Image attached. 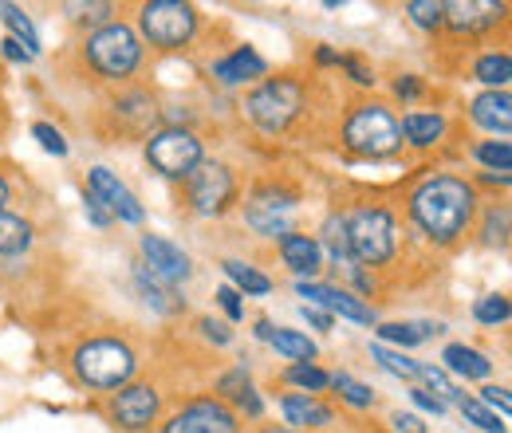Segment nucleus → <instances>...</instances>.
Instances as JSON below:
<instances>
[{
    "label": "nucleus",
    "instance_id": "obj_45",
    "mask_svg": "<svg viewBox=\"0 0 512 433\" xmlns=\"http://www.w3.org/2000/svg\"><path fill=\"white\" fill-rule=\"evenodd\" d=\"M201 331H205V339H213V343H229V327H225V323L201 319Z\"/></svg>",
    "mask_w": 512,
    "mask_h": 433
},
{
    "label": "nucleus",
    "instance_id": "obj_19",
    "mask_svg": "<svg viewBox=\"0 0 512 433\" xmlns=\"http://www.w3.org/2000/svg\"><path fill=\"white\" fill-rule=\"evenodd\" d=\"M284 418H288L292 426H308V430L331 426V410L320 406L316 398H308V394H288V398H284Z\"/></svg>",
    "mask_w": 512,
    "mask_h": 433
},
{
    "label": "nucleus",
    "instance_id": "obj_10",
    "mask_svg": "<svg viewBox=\"0 0 512 433\" xmlns=\"http://www.w3.org/2000/svg\"><path fill=\"white\" fill-rule=\"evenodd\" d=\"M162 433H237V418L221 402L201 398V402L186 406L178 418H170V426Z\"/></svg>",
    "mask_w": 512,
    "mask_h": 433
},
{
    "label": "nucleus",
    "instance_id": "obj_12",
    "mask_svg": "<svg viewBox=\"0 0 512 433\" xmlns=\"http://www.w3.org/2000/svg\"><path fill=\"white\" fill-rule=\"evenodd\" d=\"M91 193H95L103 205H111L115 217H123V221H130V225L142 221V205H138V197H134V193H130L107 166H95V170H91Z\"/></svg>",
    "mask_w": 512,
    "mask_h": 433
},
{
    "label": "nucleus",
    "instance_id": "obj_49",
    "mask_svg": "<svg viewBox=\"0 0 512 433\" xmlns=\"http://www.w3.org/2000/svg\"><path fill=\"white\" fill-rule=\"evenodd\" d=\"M418 91H422L418 79H398V83H394V95H398V99H414Z\"/></svg>",
    "mask_w": 512,
    "mask_h": 433
},
{
    "label": "nucleus",
    "instance_id": "obj_52",
    "mask_svg": "<svg viewBox=\"0 0 512 433\" xmlns=\"http://www.w3.org/2000/svg\"><path fill=\"white\" fill-rule=\"evenodd\" d=\"M256 335H260V339H268V335H272V323H268V319H260V323H256Z\"/></svg>",
    "mask_w": 512,
    "mask_h": 433
},
{
    "label": "nucleus",
    "instance_id": "obj_32",
    "mask_svg": "<svg viewBox=\"0 0 512 433\" xmlns=\"http://www.w3.org/2000/svg\"><path fill=\"white\" fill-rule=\"evenodd\" d=\"M331 386H335V390H339V394H343L351 406H359V410H367V406L375 402V394H371L363 382H355L351 374H335V378H331Z\"/></svg>",
    "mask_w": 512,
    "mask_h": 433
},
{
    "label": "nucleus",
    "instance_id": "obj_30",
    "mask_svg": "<svg viewBox=\"0 0 512 433\" xmlns=\"http://www.w3.org/2000/svg\"><path fill=\"white\" fill-rule=\"evenodd\" d=\"M225 272H229V280H237L245 292H253V296H264L272 284H268V276H260L253 272L249 264H241V260H225Z\"/></svg>",
    "mask_w": 512,
    "mask_h": 433
},
{
    "label": "nucleus",
    "instance_id": "obj_6",
    "mask_svg": "<svg viewBox=\"0 0 512 433\" xmlns=\"http://www.w3.org/2000/svg\"><path fill=\"white\" fill-rule=\"evenodd\" d=\"M351 237V256L367 264H386L394 256V221L386 209H355L347 221Z\"/></svg>",
    "mask_w": 512,
    "mask_h": 433
},
{
    "label": "nucleus",
    "instance_id": "obj_2",
    "mask_svg": "<svg viewBox=\"0 0 512 433\" xmlns=\"http://www.w3.org/2000/svg\"><path fill=\"white\" fill-rule=\"evenodd\" d=\"M75 374L95 390H119L134 374V355L115 339H95L75 351Z\"/></svg>",
    "mask_w": 512,
    "mask_h": 433
},
{
    "label": "nucleus",
    "instance_id": "obj_35",
    "mask_svg": "<svg viewBox=\"0 0 512 433\" xmlns=\"http://www.w3.org/2000/svg\"><path fill=\"white\" fill-rule=\"evenodd\" d=\"M473 315H477L481 323H489V327L509 323V300H505V296H485V300L473 304Z\"/></svg>",
    "mask_w": 512,
    "mask_h": 433
},
{
    "label": "nucleus",
    "instance_id": "obj_50",
    "mask_svg": "<svg viewBox=\"0 0 512 433\" xmlns=\"http://www.w3.org/2000/svg\"><path fill=\"white\" fill-rule=\"evenodd\" d=\"M339 63H343V67L355 75V83H363V87H367V83H375V79H371V71H367V67H359L355 60H339Z\"/></svg>",
    "mask_w": 512,
    "mask_h": 433
},
{
    "label": "nucleus",
    "instance_id": "obj_43",
    "mask_svg": "<svg viewBox=\"0 0 512 433\" xmlns=\"http://www.w3.org/2000/svg\"><path fill=\"white\" fill-rule=\"evenodd\" d=\"M217 300H221V308H225V315H229V319H241V315H245V308H241V296H237L233 288H217Z\"/></svg>",
    "mask_w": 512,
    "mask_h": 433
},
{
    "label": "nucleus",
    "instance_id": "obj_33",
    "mask_svg": "<svg viewBox=\"0 0 512 433\" xmlns=\"http://www.w3.org/2000/svg\"><path fill=\"white\" fill-rule=\"evenodd\" d=\"M477 158H481L485 166H493V170H501V174L509 178V170H512V146L509 142H481V146H477Z\"/></svg>",
    "mask_w": 512,
    "mask_h": 433
},
{
    "label": "nucleus",
    "instance_id": "obj_51",
    "mask_svg": "<svg viewBox=\"0 0 512 433\" xmlns=\"http://www.w3.org/2000/svg\"><path fill=\"white\" fill-rule=\"evenodd\" d=\"M304 319H308L312 327H320V331H327V327H331V319H327L323 311H316V308H304Z\"/></svg>",
    "mask_w": 512,
    "mask_h": 433
},
{
    "label": "nucleus",
    "instance_id": "obj_23",
    "mask_svg": "<svg viewBox=\"0 0 512 433\" xmlns=\"http://www.w3.org/2000/svg\"><path fill=\"white\" fill-rule=\"evenodd\" d=\"M398 130H402L406 142H414V146H434V142L442 138V130H446V119H442V115H406Z\"/></svg>",
    "mask_w": 512,
    "mask_h": 433
},
{
    "label": "nucleus",
    "instance_id": "obj_14",
    "mask_svg": "<svg viewBox=\"0 0 512 433\" xmlns=\"http://www.w3.org/2000/svg\"><path fill=\"white\" fill-rule=\"evenodd\" d=\"M505 16V4H493V0H457L446 4V24L453 32H485L493 24H501Z\"/></svg>",
    "mask_w": 512,
    "mask_h": 433
},
{
    "label": "nucleus",
    "instance_id": "obj_34",
    "mask_svg": "<svg viewBox=\"0 0 512 433\" xmlns=\"http://www.w3.org/2000/svg\"><path fill=\"white\" fill-rule=\"evenodd\" d=\"M371 355H375V363H383L390 374H398V378H418V363L414 359H406V355H394V351H386V347H371Z\"/></svg>",
    "mask_w": 512,
    "mask_h": 433
},
{
    "label": "nucleus",
    "instance_id": "obj_22",
    "mask_svg": "<svg viewBox=\"0 0 512 433\" xmlns=\"http://www.w3.org/2000/svg\"><path fill=\"white\" fill-rule=\"evenodd\" d=\"M134 280H138V288H142V296H146V304H150V308L166 311V315H170V311H182L178 292H174V288H166V284H162L158 276H150L146 268H138V272H134Z\"/></svg>",
    "mask_w": 512,
    "mask_h": 433
},
{
    "label": "nucleus",
    "instance_id": "obj_38",
    "mask_svg": "<svg viewBox=\"0 0 512 433\" xmlns=\"http://www.w3.org/2000/svg\"><path fill=\"white\" fill-rule=\"evenodd\" d=\"M288 382H296V386H308V390H323L331 378H327L320 367H304V363H296V367H288Z\"/></svg>",
    "mask_w": 512,
    "mask_h": 433
},
{
    "label": "nucleus",
    "instance_id": "obj_41",
    "mask_svg": "<svg viewBox=\"0 0 512 433\" xmlns=\"http://www.w3.org/2000/svg\"><path fill=\"white\" fill-rule=\"evenodd\" d=\"M481 402H485V406H493V410H501V418H509V410H512L509 390H501V386H489V390H481Z\"/></svg>",
    "mask_w": 512,
    "mask_h": 433
},
{
    "label": "nucleus",
    "instance_id": "obj_28",
    "mask_svg": "<svg viewBox=\"0 0 512 433\" xmlns=\"http://www.w3.org/2000/svg\"><path fill=\"white\" fill-rule=\"evenodd\" d=\"M477 79L505 91V83L512 79V60L505 52H501V56H481V60H477Z\"/></svg>",
    "mask_w": 512,
    "mask_h": 433
},
{
    "label": "nucleus",
    "instance_id": "obj_39",
    "mask_svg": "<svg viewBox=\"0 0 512 433\" xmlns=\"http://www.w3.org/2000/svg\"><path fill=\"white\" fill-rule=\"evenodd\" d=\"M418 378H426V382H430V386L442 394V402H457V398H461V394H457V386H453V382H449L438 367H422V363H418Z\"/></svg>",
    "mask_w": 512,
    "mask_h": 433
},
{
    "label": "nucleus",
    "instance_id": "obj_26",
    "mask_svg": "<svg viewBox=\"0 0 512 433\" xmlns=\"http://www.w3.org/2000/svg\"><path fill=\"white\" fill-rule=\"evenodd\" d=\"M430 331L438 335V331H442V323H383V327H379V335H383V339H390V343H402V347L422 343Z\"/></svg>",
    "mask_w": 512,
    "mask_h": 433
},
{
    "label": "nucleus",
    "instance_id": "obj_17",
    "mask_svg": "<svg viewBox=\"0 0 512 433\" xmlns=\"http://www.w3.org/2000/svg\"><path fill=\"white\" fill-rule=\"evenodd\" d=\"M268 71V63L256 56L253 48H237L233 56H225V60L213 63V75L221 79V83H245V79H256V75H264Z\"/></svg>",
    "mask_w": 512,
    "mask_h": 433
},
{
    "label": "nucleus",
    "instance_id": "obj_18",
    "mask_svg": "<svg viewBox=\"0 0 512 433\" xmlns=\"http://www.w3.org/2000/svg\"><path fill=\"white\" fill-rule=\"evenodd\" d=\"M280 252H284V260H288V268L296 276H312L320 268V245L312 237L288 233V237H280Z\"/></svg>",
    "mask_w": 512,
    "mask_h": 433
},
{
    "label": "nucleus",
    "instance_id": "obj_15",
    "mask_svg": "<svg viewBox=\"0 0 512 433\" xmlns=\"http://www.w3.org/2000/svg\"><path fill=\"white\" fill-rule=\"evenodd\" d=\"M300 296H304V300H316L323 308L339 311V315H347V319H355V323H375V311L363 308L355 296H347V292H339V288H327V284H300Z\"/></svg>",
    "mask_w": 512,
    "mask_h": 433
},
{
    "label": "nucleus",
    "instance_id": "obj_3",
    "mask_svg": "<svg viewBox=\"0 0 512 433\" xmlns=\"http://www.w3.org/2000/svg\"><path fill=\"white\" fill-rule=\"evenodd\" d=\"M347 146L355 154H367V158H390L398 146H402V130L390 119L386 107H359L351 119H347V130H343Z\"/></svg>",
    "mask_w": 512,
    "mask_h": 433
},
{
    "label": "nucleus",
    "instance_id": "obj_27",
    "mask_svg": "<svg viewBox=\"0 0 512 433\" xmlns=\"http://www.w3.org/2000/svg\"><path fill=\"white\" fill-rule=\"evenodd\" d=\"M323 245L331 248L335 264H339V260H343V264L355 260V256H351V237H347V217H327V221H323Z\"/></svg>",
    "mask_w": 512,
    "mask_h": 433
},
{
    "label": "nucleus",
    "instance_id": "obj_13",
    "mask_svg": "<svg viewBox=\"0 0 512 433\" xmlns=\"http://www.w3.org/2000/svg\"><path fill=\"white\" fill-rule=\"evenodd\" d=\"M142 256H146V264H150V276H158V280H186L190 276V256L182 252L178 245H170L166 237H142Z\"/></svg>",
    "mask_w": 512,
    "mask_h": 433
},
{
    "label": "nucleus",
    "instance_id": "obj_21",
    "mask_svg": "<svg viewBox=\"0 0 512 433\" xmlns=\"http://www.w3.org/2000/svg\"><path fill=\"white\" fill-rule=\"evenodd\" d=\"M449 363V371L465 374V378H489V371H493V363L485 359V355H477L473 347H465V343H453V347H446V355H442Z\"/></svg>",
    "mask_w": 512,
    "mask_h": 433
},
{
    "label": "nucleus",
    "instance_id": "obj_31",
    "mask_svg": "<svg viewBox=\"0 0 512 433\" xmlns=\"http://www.w3.org/2000/svg\"><path fill=\"white\" fill-rule=\"evenodd\" d=\"M406 12L414 16L418 28H442L446 24V4H438V0H410Z\"/></svg>",
    "mask_w": 512,
    "mask_h": 433
},
{
    "label": "nucleus",
    "instance_id": "obj_24",
    "mask_svg": "<svg viewBox=\"0 0 512 433\" xmlns=\"http://www.w3.org/2000/svg\"><path fill=\"white\" fill-rule=\"evenodd\" d=\"M28 245H32V225L12 213H0V256H20Z\"/></svg>",
    "mask_w": 512,
    "mask_h": 433
},
{
    "label": "nucleus",
    "instance_id": "obj_40",
    "mask_svg": "<svg viewBox=\"0 0 512 433\" xmlns=\"http://www.w3.org/2000/svg\"><path fill=\"white\" fill-rule=\"evenodd\" d=\"M217 390H221V394H225V398H233V402H237V398H241V394H245V390H249V374H245V371H233V374H225V378H221V382H217Z\"/></svg>",
    "mask_w": 512,
    "mask_h": 433
},
{
    "label": "nucleus",
    "instance_id": "obj_37",
    "mask_svg": "<svg viewBox=\"0 0 512 433\" xmlns=\"http://www.w3.org/2000/svg\"><path fill=\"white\" fill-rule=\"evenodd\" d=\"M32 138L48 150V154H56V158H64L67 154V142H64V134L56 130V126H48V123H36L32 126Z\"/></svg>",
    "mask_w": 512,
    "mask_h": 433
},
{
    "label": "nucleus",
    "instance_id": "obj_29",
    "mask_svg": "<svg viewBox=\"0 0 512 433\" xmlns=\"http://www.w3.org/2000/svg\"><path fill=\"white\" fill-rule=\"evenodd\" d=\"M461 414H465L473 426H481L485 433H505V422H501L481 398H461Z\"/></svg>",
    "mask_w": 512,
    "mask_h": 433
},
{
    "label": "nucleus",
    "instance_id": "obj_7",
    "mask_svg": "<svg viewBox=\"0 0 512 433\" xmlns=\"http://www.w3.org/2000/svg\"><path fill=\"white\" fill-rule=\"evenodd\" d=\"M87 56H91V63H95L103 75L123 79V75H130V71L138 67L142 48H138V36L130 32L127 24H107V28H99V32L87 40Z\"/></svg>",
    "mask_w": 512,
    "mask_h": 433
},
{
    "label": "nucleus",
    "instance_id": "obj_46",
    "mask_svg": "<svg viewBox=\"0 0 512 433\" xmlns=\"http://www.w3.org/2000/svg\"><path fill=\"white\" fill-rule=\"evenodd\" d=\"M237 406H241V410H245L249 418H256V414L264 410V406H260V398H256V390H253V386H249V390H245V394L237 398Z\"/></svg>",
    "mask_w": 512,
    "mask_h": 433
},
{
    "label": "nucleus",
    "instance_id": "obj_44",
    "mask_svg": "<svg viewBox=\"0 0 512 433\" xmlns=\"http://www.w3.org/2000/svg\"><path fill=\"white\" fill-rule=\"evenodd\" d=\"M87 217H91L95 225H111V213L103 209V201H99L95 193H87Z\"/></svg>",
    "mask_w": 512,
    "mask_h": 433
},
{
    "label": "nucleus",
    "instance_id": "obj_47",
    "mask_svg": "<svg viewBox=\"0 0 512 433\" xmlns=\"http://www.w3.org/2000/svg\"><path fill=\"white\" fill-rule=\"evenodd\" d=\"M0 52H4V56H8L12 63H28V60H32V56H28V52H24V48H20V44H16L12 36H8L4 44H0Z\"/></svg>",
    "mask_w": 512,
    "mask_h": 433
},
{
    "label": "nucleus",
    "instance_id": "obj_5",
    "mask_svg": "<svg viewBox=\"0 0 512 433\" xmlns=\"http://www.w3.org/2000/svg\"><path fill=\"white\" fill-rule=\"evenodd\" d=\"M300 103H304L300 83H292V79H268L260 91L249 95L245 111H249V119H253L260 130L276 134V130H284V126L296 119Z\"/></svg>",
    "mask_w": 512,
    "mask_h": 433
},
{
    "label": "nucleus",
    "instance_id": "obj_54",
    "mask_svg": "<svg viewBox=\"0 0 512 433\" xmlns=\"http://www.w3.org/2000/svg\"><path fill=\"white\" fill-rule=\"evenodd\" d=\"M4 197H8V186H4V178H0V205H4Z\"/></svg>",
    "mask_w": 512,
    "mask_h": 433
},
{
    "label": "nucleus",
    "instance_id": "obj_4",
    "mask_svg": "<svg viewBox=\"0 0 512 433\" xmlns=\"http://www.w3.org/2000/svg\"><path fill=\"white\" fill-rule=\"evenodd\" d=\"M138 24L154 48H182L197 28V16L182 0H150V4H142Z\"/></svg>",
    "mask_w": 512,
    "mask_h": 433
},
{
    "label": "nucleus",
    "instance_id": "obj_55",
    "mask_svg": "<svg viewBox=\"0 0 512 433\" xmlns=\"http://www.w3.org/2000/svg\"><path fill=\"white\" fill-rule=\"evenodd\" d=\"M264 433H292V430H264Z\"/></svg>",
    "mask_w": 512,
    "mask_h": 433
},
{
    "label": "nucleus",
    "instance_id": "obj_53",
    "mask_svg": "<svg viewBox=\"0 0 512 433\" xmlns=\"http://www.w3.org/2000/svg\"><path fill=\"white\" fill-rule=\"evenodd\" d=\"M316 60H320V63H339V56H335V52H327V48H320V52H316Z\"/></svg>",
    "mask_w": 512,
    "mask_h": 433
},
{
    "label": "nucleus",
    "instance_id": "obj_16",
    "mask_svg": "<svg viewBox=\"0 0 512 433\" xmlns=\"http://www.w3.org/2000/svg\"><path fill=\"white\" fill-rule=\"evenodd\" d=\"M473 123L485 126V130H501V134H509V126H512L509 91H489V95L473 99Z\"/></svg>",
    "mask_w": 512,
    "mask_h": 433
},
{
    "label": "nucleus",
    "instance_id": "obj_36",
    "mask_svg": "<svg viewBox=\"0 0 512 433\" xmlns=\"http://www.w3.org/2000/svg\"><path fill=\"white\" fill-rule=\"evenodd\" d=\"M249 225H253L256 233H268V237H288L292 229H288V221L284 217H276V213H264V209H249Z\"/></svg>",
    "mask_w": 512,
    "mask_h": 433
},
{
    "label": "nucleus",
    "instance_id": "obj_20",
    "mask_svg": "<svg viewBox=\"0 0 512 433\" xmlns=\"http://www.w3.org/2000/svg\"><path fill=\"white\" fill-rule=\"evenodd\" d=\"M0 20L8 24V32H12V40L28 52V56H36L40 52V36H36V28H32V20L24 16V8H16V4H0Z\"/></svg>",
    "mask_w": 512,
    "mask_h": 433
},
{
    "label": "nucleus",
    "instance_id": "obj_1",
    "mask_svg": "<svg viewBox=\"0 0 512 433\" xmlns=\"http://www.w3.org/2000/svg\"><path fill=\"white\" fill-rule=\"evenodd\" d=\"M410 213L426 237H434L438 245H449L461 237V229L473 217V189L457 178H430L410 197Z\"/></svg>",
    "mask_w": 512,
    "mask_h": 433
},
{
    "label": "nucleus",
    "instance_id": "obj_48",
    "mask_svg": "<svg viewBox=\"0 0 512 433\" xmlns=\"http://www.w3.org/2000/svg\"><path fill=\"white\" fill-rule=\"evenodd\" d=\"M394 426H398V433H426L414 414H394Z\"/></svg>",
    "mask_w": 512,
    "mask_h": 433
},
{
    "label": "nucleus",
    "instance_id": "obj_8",
    "mask_svg": "<svg viewBox=\"0 0 512 433\" xmlns=\"http://www.w3.org/2000/svg\"><path fill=\"white\" fill-rule=\"evenodd\" d=\"M146 158H150V166H154L158 174H166V178H186V174H193V170L201 166V142L193 138L190 130L170 126V130H162V134L150 138Z\"/></svg>",
    "mask_w": 512,
    "mask_h": 433
},
{
    "label": "nucleus",
    "instance_id": "obj_11",
    "mask_svg": "<svg viewBox=\"0 0 512 433\" xmlns=\"http://www.w3.org/2000/svg\"><path fill=\"white\" fill-rule=\"evenodd\" d=\"M158 414V394L154 386H130L123 394H115L111 402V418L123 426V430H146Z\"/></svg>",
    "mask_w": 512,
    "mask_h": 433
},
{
    "label": "nucleus",
    "instance_id": "obj_9",
    "mask_svg": "<svg viewBox=\"0 0 512 433\" xmlns=\"http://www.w3.org/2000/svg\"><path fill=\"white\" fill-rule=\"evenodd\" d=\"M190 197L197 213H221L233 201V178L221 162H201L190 174Z\"/></svg>",
    "mask_w": 512,
    "mask_h": 433
},
{
    "label": "nucleus",
    "instance_id": "obj_42",
    "mask_svg": "<svg viewBox=\"0 0 512 433\" xmlns=\"http://www.w3.org/2000/svg\"><path fill=\"white\" fill-rule=\"evenodd\" d=\"M410 398H414V406H422V410H426V414H434V418H438V414H446V402H442V398H434L430 390H414Z\"/></svg>",
    "mask_w": 512,
    "mask_h": 433
},
{
    "label": "nucleus",
    "instance_id": "obj_25",
    "mask_svg": "<svg viewBox=\"0 0 512 433\" xmlns=\"http://www.w3.org/2000/svg\"><path fill=\"white\" fill-rule=\"evenodd\" d=\"M268 339H272V347H276L280 355H288V359H300V363L316 359V343H312L308 335H300V331H284V327H276Z\"/></svg>",
    "mask_w": 512,
    "mask_h": 433
}]
</instances>
